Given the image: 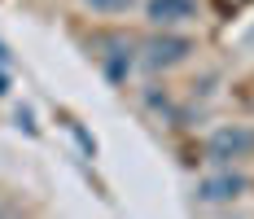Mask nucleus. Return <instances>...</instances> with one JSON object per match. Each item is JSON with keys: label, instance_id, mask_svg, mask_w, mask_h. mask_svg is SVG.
Listing matches in <instances>:
<instances>
[{"label": "nucleus", "instance_id": "1", "mask_svg": "<svg viewBox=\"0 0 254 219\" xmlns=\"http://www.w3.org/2000/svg\"><path fill=\"white\" fill-rule=\"evenodd\" d=\"M193 53H197V40L184 35L180 26H153V35L136 49V62L149 74H167V71H176V66H184Z\"/></svg>", "mask_w": 254, "mask_h": 219}, {"label": "nucleus", "instance_id": "2", "mask_svg": "<svg viewBox=\"0 0 254 219\" xmlns=\"http://www.w3.org/2000/svg\"><path fill=\"white\" fill-rule=\"evenodd\" d=\"M206 162H215V167H237V162H246L254 158V127L250 123H219L210 136H206Z\"/></svg>", "mask_w": 254, "mask_h": 219}, {"label": "nucleus", "instance_id": "7", "mask_svg": "<svg viewBox=\"0 0 254 219\" xmlns=\"http://www.w3.org/2000/svg\"><path fill=\"white\" fill-rule=\"evenodd\" d=\"M4 57H9V53H4V44H0V62H4Z\"/></svg>", "mask_w": 254, "mask_h": 219}, {"label": "nucleus", "instance_id": "5", "mask_svg": "<svg viewBox=\"0 0 254 219\" xmlns=\"http://www.w3.org/2000/svg\"><path fill=\"white\" fill-rule=\"evenodd\" d=\"M131 66H136V49H131L127 40H114L110 53H101V71H105L110 83H123L127 74H131Z\"/></svg>", "mask_w": 254, "mask_h": 219}, {"label": "nucleus", "instance_id": "4", "mask_svg": "<svg viewBox=\"0 0 254 219\" xmlns=\"http://www.w3.org/2000/svg\"><path fill=\"white\" fill-rule=\"evenodd\" d=\"M202 0H145V22L149 26H189L197 22Z\"/></svg>", "mask_w": 254, "mask_h": 219}, {"label": "nucleus", "instance_id": "6", "mask_svg": "<svg viewBox=\"0 0 254 219\" xmlns=\"http://www.w3.org/2000/svg\"><path fill=\"white\" fill-rule=\"evenodd\" d=\"M83 9H92V13H101V18H119V13H127L136 0H79Z\"/></svg>", "mask_w": 254, "mask_h": 219}, {"label": "nucleus", "instance_id": "3", "mask_svg": "<svg viewBox=\"0 0 254 219\" xmlns=\"http://www.w3.org/2000/svg\"><path fill=\"white\" fill-rule=\"evenodd\" d=\"M246 193H250V180L241 171H232V167H219V171H210V175H202L197 189H193L197 206H232V202H241Z\"/></svg>", "mask_w": 254, "mask_h": 219}]
</instances>
